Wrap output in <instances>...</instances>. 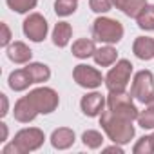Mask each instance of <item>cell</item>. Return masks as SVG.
<instances>
[{
    "label": "cell",
    "instance_id": "obj_1",
    "mask_svg": "<svg viewBox=\"0 0 154 154\" xmlns=\"http://www.w3.org/2000/svg\"><path fill=\"white\" fill-rule=\"evenodd\" d=\"M100 125L105 131V134L109 136V140L118 143V145L131 143V140L134 138V125H132V122L114 116L109 109L100 114Z\"/></svg>",
    "mask_w": 154,
    "mask_h": 154
},
{
    "label": "cell",
    "instance_id": "obj_2",
    "mask_svg": "<svg viewBox=\"0 0 154 154\" xmlns=\"http://www.w3.org/2000/svg\"><path fill=\"white\" fill-rule=\"evenodd\" d=\"M45 134L42 129L38 127H29V129H22L15 134V140L8 145H4L2 154H27L33 152L36 149H40L44 145Z\"/></svg>",
    "mask_w": 154,
    "mask_h": 154
},
{
    "label": "cell",
    "instance_id": "obj_3",
    "mask_svg": "<svg viewBox=\"0 0 154 154\" xmlns=\"http://www.w3.org/2000/svg\"><path fill=\"white\" fill-rule=\"evenodd\" d=\"M93 38L103 44H118L123 38V26L116 18L109 17H98L93 22Z\"/></svg>",
    "mask_w": 154,
    "mask_h": 154
},
{
    "label": "cell",
    "instance_id": "obj_4",
    "mask_svg": "<svg viewBox=\"0 0 154 154\" xmlns=\"http://www.w3.org/2000/svg\"><path fill=\"white\" fill-rule=\"evenodd\" d=\"M107 109L114 116L129 120V122L138 120V114H140L138 107L132 102V94H127L125 91H122V93H109V96H107Z\"/></svg>",
    "mask_w": 154,
    "mask_h": 154
},
{
    "label": "cell",
    "instance_id": "obj_5",
    "mask_svg": "<svg viewBox=\"0 0 154 154\" xmlns=\"http://www.w3.org/2000/svg\"><path fill=\"white\" fill-rule=\"evenodd\" d=\"M131 74H132V63L125 58L118 60L116 65L107 72L105 76V87L109 93H122L127 89L131 82Z\"/></svg>",
    "mask_w": 154,
    "mask_h": 154
},
{
    "label": "cell",
    "instance_id": "obj_6",
    "mask_svg": "<svg viewBox=\"0 0 154 154\" xmlns=\"http://www.w3.org/2000/svg\"><path fill=\"white\" fill-rule=\"evenodd\" d=\"M131 94L138 102L147 103V105H150L154 102V76L150 71L143 69L134 74V80L131 85Z\"/></svg>",
    "mask_w": 154,
    "mask_h": 154
},
{
    "label": "cell",
    "instance_id": "obj_7",
    "mask_svg": "<svg viewBox=\"0 0 154 154\" xmlns=\"http://www.w3.org/2000/svg\"><path fill=\"white\" fill-rule=\"evenodd\" d=\"M29 100L33 102V105L36 107V111L40 114H51L53 111H56L58 103H60V98H58V93L51 87H38V89H33L29 94Z\"/></svg>",
    "mask_w": 154,
    "mask_h": 154
},
{
    "label": "cell",
    "instance_id": "obj_8",
    "mask_svg": "<svg viewBox=\"0 0 154 154\" xmlns=\"http://www.w3.org/2000/svg\"><path fill=\"white\" fill-rule=\"evenodd\" d=\"M72 78L80 87H85V89H96L102 85V82H105V78L96 67H91L85 63H78L72 69Z\"/></svg>",
    "mask_w": 154,
    "mask_h": 154
},
{
    "label": "cell",
    "instance_id": "obj_9",
    "mask_svg": "<svg viewBox=\"0 0 154 154\" xmlns=\"http://www.w3.org/2000/svg\"><path fill=\"white\" fill-rule=\"evenodd\" d=\"M22 31H24V35L31 42H42L47 36L49 24H47V20L40 13H31L24 20V24H22Z\"/></svg>",
    "mask_w": 154,
    "mask_h": 154
},
{
    "label": "cell",
    "instance_id": "obj_10",
    "mask_svg": "<svg viewBox=\"0 0 154 154\" xmlns=\"http://www.w3.org/2000/svg\"><path fill=\"white\" fill-rule=\"evenodd\" d=\"M105 98L100 94V93H89L85 96H82L80 100V109L85 116L89 118H94V116H100L103 112V107H105Z\"/></svg>",
    "mask_w": 154,
    "mask_h": 154
},
{
    "label": "cell",
    "instance_id": "obj_11",
    "mask_svg": "<svg viewBox=\"0 0 154 154\" xmlns=\"http://www.w3.org/2000/svg\"><path fill=\"white\" fill-rule=\"evenodd\" d=\"M13 114H15V120H17V122H20V123H29V122H33L40 112H38L36 107L33 105V102L29 100V96H22V98L15 103Z\"/></svg>",
    "mask_w": 154,
    "mask_h": 154
},
{
    "label": "cell",
    "instance_id": "obj_12",
    "mask_svg": "<svg viewBox=\"0 0 154 154\" xmlns=\"http://www.w3.org/2000/svg\"><path fill=\"white\" fill-rule=\"evenodd\" d=\"M74 131L69 129V127H60V129H54L53 134H51V145L58 150H65L69 147H72L74 143Z\"/></svg>",
    "mask_w": 154,
    "mask_h": 154
},
{
    "label": "cell",
    "instance_id": "obj_13",
    "mask_svg": "<svg viewBox=\"0 0 154 154\" xmlns=\"http://www.w3.org/2000/svg\"><path fill=\"white\" fill-rule=\"evenodd\" d=\"M8 58L15 63H29L33 58V51L24 42H13L8 47Z\"/></svg>",
    "mask_w": 154,
    "mask_h": 154
},
{
    "label": "cell",
    "instance_id": "obj_14",
    "mask_svg": "<svg viewBox=\"0 0 154 154\" xmlns=\"http://www.w3.org/2000/svg\"><path fill=\"white\" fill-rule=\"evenodd\" d=\"M132 53L140 60H152L154 58V38L138 36L132 44Z\"/></svg>",
    "mask_w": 154,
    "mask_h": 154
},
{
    "label": "cell",
    "instance_id": "obj_15",
    "mask_svg": "<svg viewBox=\"0 0 154 154\" xmlns=\"http://www.w3.org/2000/svg\"><path fill=\"white\" fill-rule=\"evenodd\" d=\"M112 4L129 18H138V15L147 6V0H112Z\"/></svg>",
    "mask_w": 154,
    "mask_h": 154
},
{
    "label": "cell",
    "instance_id": "obj_16",
    "mask_svg": "<svg viewBox=\"0 0 154 154\" xmlns=\"http://www.w3.org/2000/svg\"><path fill=\"white\" fill-rule=\"evenodd\" d=\"M8 84H9V87H11L13 91L20 93V91L29 89V85L33 84V80H31V76H29L27 69L24 67V69H17V71H13V72L9 74Z\"/></svg>",
    "mask_w": 154,
    "mask_h": 154
},
{
    "label": "cell",
    "instance_id": "obj_17",
    "mask_svg": "<svg viewBox=\"0 0 154 154\" xmlns=\"http://www.w3.org/2000/svg\"><path fill=\"white\" fill-rule=\"evenodd\" d=\"M72 36V27L69 22H58L53 29V44L56 47H65Z\"/></svg>",
    "mask_w": 154,
    "mask_h": 154
},
{
    "label": "cell",
    "instance_id": "obj_18",
    "mask_svg": "<svg viewBox=\"0 0 154 154\" xmlns=\"http://www.w3.org/2000/svg\"><path fill=\"white\" fill-rule=\"evenodd\" d=\"M29 76H31V80L33 84H42V82H47L51 78V69L45 65V63H40V62H29L26 65Z\"/></svg>",
    "mask_w": 154,
    "mask_h": 154
},
{
    "label": "cell",
    "instance_id": "obj_19",
    "mask_svg": "<svg viewBox=\"0 0 154 154\" xmlns=\"http://www.w3.org/2000/svg\"><path fill=\"white\" fill-rule=\"evenodd\" d=\"M94 51H96V45H94V40H91V38H78L72 44V56L80 58V60L93 56Z\"/></svg>",
    "mask_w": 154,
    "mask_h": 154
},
{
    "label": "cell",
    "instance_id": "obj_20",
    "mask_svg": "<svg viewBox=\"0 0 154 154\" xmlns=\"http://www.w3.org/2000/svg\"><path fill=\"white\" fill-rule=\"evenodd\" d=\"M93 58H94L96 65L109 67V65H112V63H116V62H118V53H116V49H114V47L105 45V47L96 49V51H94V54H93Z\"/></svg>",
    "mask_w": 154,
    "mask_h": 154
},
{
    "label": "cell",
    "instance_id": "obj_21",
    "mask_svg": "<svg viewBox=\"0 0 154 154\" xmlns=\"http://www.w3.org/2000/svg\"><path fill=\"white\" fill-rule=\"evenodd\" d=\"M138 22V27L140 29H145V31H154V6H145V9L138 15L136 18Z\"/></svg>",
    "mask_w": 154,
    "mask_h": 154
},
{
    "label": "cell",
    "instance_id": "obj_22",
    "mask_svg": "<svg viewBox=\"0 0 154 154\" xmlns=\"http://www.w3.org/2000/svg\"><path fill=\"white\" fill-rule=\"evenodd\" d=\"M78 9V0H56L54 2V13L58 17H69Z\"/></svg>",
    "mask_w": 154,
    "mask_h": 154
},
{
    "label": "cell",
    "instance_id": "obj_23",
    "mask_svg": "<svg viewBox=\"0 0 154 154\" xmlns=\"http://www.w3.org/2000/svg\"><path fill=\"white\" fill-rule=\"evenodd\" d=\"M6 2H8V8L11 11L22 15V13H29L31 9H35L38 0H6Z\"/></svg>",
    "mask_w": 154,
    "mask_h": 154
},
{
    "label": "cell",
    "instance_id": "obj_24",
    "mask_svg": "<svg viewBox=\"0 0 154 154\" xmlns=\"http://www.w3.org/2000/svg\"><path fill=\"white\" fill-rule=\"evenodd\" d=\"M82 141H84V145L87 149H100L102 143H103V136H102V132L89 129V131H85L82 134Z\"/></svg>",
    "mask_w": 154,
    "mask_h": 154
},
{
    "label": "cell",
    "instance_id": "obj_25",
    "mask_svg": "<svg viewBox=\"0 0 154 154\" xmlns=\"http://www.w3.org/2000/svg\"><path fill=\"white\" fill-rule=\"evenodd\" d=\"M132 152L134 154H152L154 152V136H143L140 138L134 147H132Z\"/></svg>",
    "mask_w": 154,
    "mask_h": 154
},
{
    "label": "cell",
    "instance_id": "obj_26",
    "mask_svg": "<svg viewBox=\"0 0 154 154\" xmlns=\"http://www.w3.org/2000/svg\"><path fill=\"white\" fill-rule=\"evenodd\" d=\"M138 125L141 129H154V105H149L138 114Z\"/></svg>",
    "mask_w": 154,
    "mask_h": 154
},
{
    "label": "cell",
    "instance_id": "obj_27",
    "mask_svg": "<svg viewBox=\"0 0 154 154\" xmlns=\"http://www.w3.org/2000/svg\"><path fill=\"white\" fill-rule=\"evenodd\" d=\"M114 4H112V0H89V8H91V11H94V13H107V11H111V8H112Z\"/></svg>",
    "mask_w": 154,
    "mask_h": 154
},
{
    "label": "cell",
    "instance_id": "obj_28",
    "mask_svg": "<svg viewBox=\"0 0 154 154\" xmlns=\"http://www.w3.org/2000/svg\"><path fill=\"white\" fill-rule=\"evenodd\" d=\"M0 27H2V47H9V44H11V31H9V27H8V24H0Z\"/></svg>",
    "mask_w": 154,
    "mask_h": 154
},
{
    "label": "cell",
    "instance_id": "obj_29",
    "mask_svg": "<svg viewBox=\"0 0 154 154\" xmlns=\"http://www.w3.org/2000/svg\"><path fill=\"white\" fill-rule=\"evenodd\" d=\"M0 100H2V111H0V116H6L9 112V103H8V96L6 94H0Z\"/></svg>",
    "mask_w": 154,
    "mask_h": 154
},
{
    "label": "cell",
    "instance_id": "obj_30",
    "mask_svg": "<svg viewBox=\"0 0 154 154\" xmlns=\"http://www.w3.org/2000/svg\"><path fill=\"white\" fill-rule=\"evenodd\" d=\"M105 152H116V154H123V149L118 145V143H114L112 147H107V149H103Z\"/></svg>",
    "mask_w": 154,
    "mask_h": 154
},
{
    "label": "cell",
    "instance_id": "obj_31",
    "mask_svg": "<svg viewBox=\"0 0 154 154\" xmlns=\"http://www.w3.org/2000/svg\"><path fill=\"white\" fill-rule=\"evenodd\" d=\"M0 129H2V140H0V141H6L8 140V125L2 122V123H0Z\"/></svg>",
    "mask_w": 154,
    "mask_h": 154
},
{
    "label": "cell",
    "instance_id": "obj_32",
    "mask_svg": "<svg viewBox=\"0 0 154 154\" xmlns=\"http://www.w3.org/2000/svg\"><path fill=\"white\" fill-rule=\"evenodd\" d=\"M152 136H154V134H152Z\"/></svg>",
    "mask_w": 154,
    "mask_h": 154
}]
</instances>
